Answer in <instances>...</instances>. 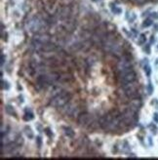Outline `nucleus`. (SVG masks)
Masks as SVG:
<instances>
[{
    "label": "nucleus",
    "instance_id": "obj_15",
    "mask_svg": "<svg viewBox=\"0 0 158 160\" xmlns=\"http://www.w3.org/2000/svg\"><path fill=\"white\" fill-rule=\"evenodd\" d=\"M134 1L136 4H139V5H142V4H145L147 2V0H132Z\"/></svg>",
    "mask_w": 158,
    "mask_h": 160
},
{
    "label": "nucleus",
    "instance_id": "obj_12",
    "mask_svg": "<svg viewBox=\"0 0 158 160\" xmlns=\"http://www.w3.org/2000/svg\"><path fill=\"white\" fill-rule=\"evenodd\" d=\"M141 106H142V102L138 98L132 99V101H130V103H129V107L134 109V110H136V111L139 110V108L141 107Z\"/></svg>",
    "mask_w": 158,
    "mask_h": 160
},
{
    "label": "nucleus",
    "instance_id": "obj_17",
    "mask_svg": "<svg viewBox=\"0 0 158 160\" xmlns=\"http://www.w3.org/2000/svg\"><path fill=\"white\" fill-rule=\"evenodd\" d=\"M25 130H26V135H27V137L32 138V137H33V135H32V133H31V130H30L29 128H26Z\"/></svg>",
    "mask_w": 158,
    "mask_h": 160
},
{
    "label": "nucleus",
    "instance_id": "obj_3",
    "mask_svg": "<svg viewBox=\"0 0 158 160\" xmlns=\"http://www.w3.org/2000/svg\"><path fill=\"white\" fill-rule=\"evenodd\" d=\"M51 34L48 32H36L32 37V48L36 52L40 53L41 48L46 43H49L51 41Z\"/></svg>",
    "mask_w": 158,
    "mask_h": 160
},
{
    "label": "nucleus",
    "instance_id": "obj_20",
    "mask_svg": "<svg viewBox=\"0 0 158 160\" xmlns=\"http://www.w3.org/2000/svg\"><path fill=\"white\" fill-rule=\"evenodd\" d=\"M150 1H157V0H150Z\"/></svg>",
    "mask_w": 158,
    "mask_h": 160
},
{
    "label": "nucleus",
    "instance_id": "obj_11",
    "mask_svg": "<svg viewBox=\"0 0 158 160\" xmlns=\"http://www.w3.org/2000/svg\"><path fill=\"white\" fill-rule=\"evenodd\" d=\"M57 49V46L56 44H54V43H46L42 46V48H41V51L40 53H50V52H53Z\"/></svg>",
    "mask_w": 158,
    "mask_h": 160
},
{
    "label": "nucleus",
    "instance_id": "obj_19",
    "mask_svg": "<svg viewBox=\"0 0 158 160\" xmlns=\"http://www.w3.org/2000/svg\"><path fill=\"white\" fill-rule=\"evenodd\" d=\"M112 11H113V13H116V14L121 13V10H120L119 8H117V7H116V6H114V8L112 7Z\"/></svg>",
    "mask_w": 158,
    "mask_h": 160
},
{
    "label": "nucleus",
    "instance_id": "obj_8",
    "mask_svg": "<svg viewBox=\"0 0 158 160\" xmlns=\"http://www.w3.org/2000/svg\"><path fill=\"white\" fill-rule=\"evenodd\" d=\"M116 68H117V71L120 73L122 71H125L129 68H132V62L129 58L126 57H123L119 62L117 66H116Z\"/></svg>",
    "mask_w": 158,
    "mask_h": 160
},
{
    "label": "nucleus",
    "instance_id": "obj_18",
    "mask_svg": "<svg viewBox=\"0 0 158 160\" xmlns=\"http://www.w3.org/2000/svg\"><path fill=\"white\" fill-rule=\"evenodd\" d=\"M141 39L139 40V43L140 44H142L143 42H145V41H146V36L145 35H143V34H142V35H141V37H140Z\"/></svg>",
    "mask_w": 158,
    "mask_h": 160
},
{
    "label": "nucleus",
    "instance_id": "obj_4",
    "mask_svg": "<svg viewBox=\"0 0 158 160\" xmlns=\"http://www.w3.org/2000/svg\"><path fill=\"white\" fill-rule=\"evenodd\" d=\"M137 111L128 107L123 114H121V119H122V122L123 124L125 125V126H130L131 124H134L136 121H137Z\"/></svg>",
    "mask_w": 158,
    "mask_h": 160
},
{
    "label": "nucleus",
    "instance_id": "obj_1",
    "mask_svg": "<svg viewBox=\"0 0 158 160\" xmlns=\"http://www.w3.org/2000/svg\"><path fill=\"white\" fill-rule=\"evenodd\" d=\"M48 26L50 25L47 24L42 15L34 16L29 19V22L26 23V29L32 32H40V30H42L43 29H47Z\"/></svg>",
    "mask_w": 158,
    "mask_h": 160
},
{
    "label": "nucleus",
    "instance_id": "obj_10",
    "mask_svg": "<svg viewBox=\"0 0 158 160\" xmlns=\"http://www.w3.org/2000/svg\"><path fill=\"white\" fill-rule=\"evenodd\" d=\"M40 69V66L37 64L35 61H30L29 64V66H27V73H29L30 76H34L38 71Z\"/></svg>",
    "mask_w": 158,
    "mask_h": 160
},
{
    "label": "nucleus",
    "instance_id": "obj_14",
    "mask_svg": "<svg viewBox=\"0 0 158 160\" xmlns=\"http://www.w3.org/2000/svg\"><path fill=\"white\" fill-rule=\"evenodd\" d=\"M6 111H7V113H9V114H11V115L15 114V111H14V108H13L12 107H10V106H7V107H6Z\"/></svg>",
    "mask_w": 158,
    "mask_h": 160
},
{
    "label": "nucleus",
    "instance_id": "obj_6",
    "mask_svg": "<svg viewBox=\"0 0 158 160\" xmlns=\"http://www.w3.org/2000/svg\"><path fill=\"white\" fill-rule=\"evenodd\" d=\"M119 79L122 84L135 82L137 80V73L133 71V68H129L127 71L119 73Z\"/></svg>",
    "mask_w": 158,
    "mask_h": 160
},
{
    "label": "nucleus",
    "instance_id": "obj_13",
    "mask_svg": "<svg viewBox=\"0 0 158 160\" xmlns=\"http://www.w3.org/2000/svg\"><path fill=\"white\" fill-rule=\"evenodd\" d=\"M65 134L67 136V137H70V138H73L74 137V132L71 128L70 127H65Z\"/></svg>",
    "mask_w": 158,
    "mask_h": 160
},
{
    "label": "nucleus",
    "instance_id": "obj_16",
    "mask_svg": "<svg viewBox=\"0 0 158 160\" xmlns=\"http://www.w3.org/2000/svg\"><path fill=\"white\" fill-rule=\"evenodd\" d=\"M152 24V22H151V20H147V21H145V22H143V26H149L150 25H151Z\"/></svg>",
    "mask_w": 158,
    "mask_h": 160
},
{
    "label": "nucleus",
    "instance_id": "obj_5",
    "mask_svg": "<svg viewBox=\"0 0 158 160\" xmlns=\"http://www.w3.org/2000/svg\"><path fill=\"white\" fill-rule=\"evenodd\" d=\"M135 82L127 83V84H123V87H122L123 92H124V95L127 97V98H129V99L138 98V96H139L138 85H137Z\"/></svg>",
    "mask_w": 158,
    "mask_h": 160
},
{
    "label": "nucleus",
    "instance_id": "obj_21",
    "mask_svg": "<svg viewBox=\"0 0 158 160\" xmlns=\"http://www.w3.org/2000/svg\"><path fill=\"white\" fill-rule=\"evenodd\" d=\"M124 1H129V0H124ZM131 1H132V0H131Z\"/></svg>",
    "mask_w": 158,
    "mask_h": 160
},
{
    "label": "nucleus",
    "instance_id": "obj_7",
    "mask_svg": "<svg viewBox=\"0 0 158 160\" xmlns=\"http://www.w3.org/2000/svg\"><path fill=\"white\" fill-rule=\"evenodd\" d=\"M92 120H93V116L88 113V112H82L78 115V119L77 122L79 124V126L81 127H87L89 125L92 124Z\"/></svg>",
    "mask_w": 158,
    "mask_h": 160
},
{
    "label": "nucleus",
    "instance_id": "obj_9",
    "mask_svg": "<svg viewBox=\"0 0 158 160\" xmlns=\"http://www.w3.org/2000/svg\"><path fill=\"white\" fill-rule=\"evenodd\" d=\"M51 83L49 81V78H48L47 74H41L39 75L37 79H36V86L39 90L41 89H46L48 86H50Z\"/></svg>",
    "mask_w": 158,
    "mask_h": 160
},
{
    "label": "nucleus",
    "instance_id": "obj_2",
    "mask_svg": "<svg viewBox=\"0 0 158 160\" xmlns=\"http://www.w3.org/2000/svg\"><path fill=\"white\" fill-rule=\"evenodd\" d=\"M72 98V95L70 92H66V91H61L59 94L55 95L52 100L50 105L53 107H56V108H61V107H64L65 106H66L70 101Z\"/></svg>",
    "mask_w": 158,
    "mask_h": 160
}]
</instances>
